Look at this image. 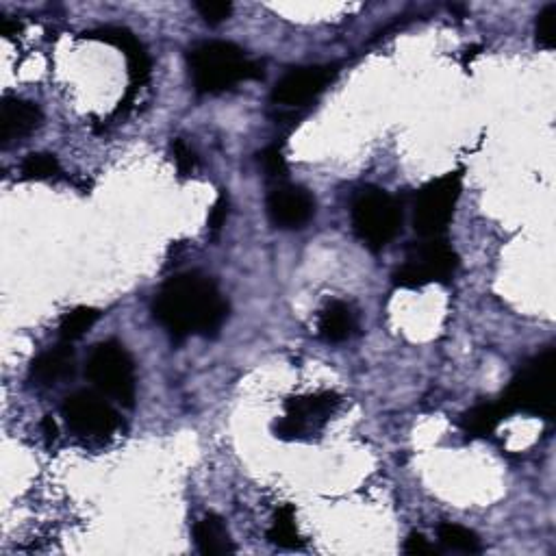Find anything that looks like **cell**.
Instances as JSON below:
<instances>
[{
  "mask_svg": "<svg viewBox=\"0 0 556 556\" xmlns=\"http://www.w3.org/2000/svg\"><path fill=\"white\" fill-rule=\"evenodd\" d=\"M153 313L155 320L174 339H185L189 335L213 337L229 315V305L211 278L187 272L170 278L161 287Z\"/></svg>",
  "mask_w": 556,
  "mask_h": 556,
  "instance_id": "1",
  "label": "cell"
},
{
  "mask_svg": "<svg viewBox=\"0 0 556 556\" xmlns=\"http://www.w3.org/2000/svg\"><path fill=\"white\" fill-rule=\"evenodd\" d=\"M189 70L200 94H220L237 83L259 79L261 66L231 42L200 44L189 55Z\"/></svg>",
  "mask_w": 556,
  "mask_h": 556,
  "instance_id": "2",
  "label": "cell"
},
{
  "mask_svg": "<svg viewBox=\"0 0 556 556\" xmlns=\"http://www.w3.org/2000/svg\"><path fill=\"white\" fill-rule=\"evenodd\" d=\"M554 374H556V352L554 348L543 350L533 361H528L522 372L517 374L509 389L504 391L500 402L511 413H528L537 417H554Z\"/></svg>",
  "mask_w": 556,
  "mask_h": 556,
  "instance_id": "3",
  "label": "cell"
},
{
  "mask_svg": "<svg viewBox=\"0 0 556 556\" xmlns=\"http://www.w3.org/2000/svg\"><path fill=\"white\" fill-rule=\"evenodd\" d=\"M400 224L398 200L385 189L365 187L352 202V226L361 242L372 250H383L398 235Z\"/></svg>",
  "mask_w": 556,
  "mask_h": 556,
  "instance_id": "4",
  "label": "cell"
},
{
  "mask_svg": "<svg viewBox=\"0 0 556 556\" xmlns=\"http://www.w3.org/2000/svg\"><path fill=\"white\" fill-rule=\"evenodd\" d=\"M87 378L100 394L113 398L124 407H133L135 400V365L129 352L118 341L98 344L85 368Z\"/></svg>",
  "mask_w": 556,
  "mask_h": 556,
  "instance_id": "5",
  "label": "cell"
},
{
  "mask_svg": "<svg viewBox=\"0 0 556 556\" xmlns=\"http://www.w3.org/2000/svg\"><path fill=\"white\" fill-rule=\"evenodd\" d=\"M461 196V174L450 172L420 189L415 200L413 224L422 237H441L452 220Z\"/></svg>",
  "mask_w": 556,
  "mask_h": 556,
  "instance_id": "6",
  "label": "cell"
},
{
  "mask_svg": "<svg viewBox=\"0 0 556 556\" xmlns=\"http://www.w3.org/2000/svg\"><path fill=\"white\" fill-rule=\"evenodd\" d=\"M63 417L74 433L94 439L111 437L120 426V417L111 404L90 391L70 396L63 404Z\"/></svg>",
  "mask_w": 556,
  "mask_h": 556,
  "instance_id": "7",
  "label": "cell"
},
{
  "mask_svg": "<svg viewBox=\"0 0 556 556\" xmlns=\"http://www.w3.org/2000/svg\"><path fill=\"white\" fill-rule=\"evenodd\" d=\"M337 68L333 66H311L298 68L276 83L272 92V103L281 107H302L318 94H322L333 83Z\"/></svg>",
  "mask_w": 556,
  "mask_h": 556,
  "instance_id": "8",
  "label": "cell"
},
{
  "mask_svg": "<svg viewBox=\"0 0 556 556\" xmlns=\"http://www.w3.org/2000/svg\"><path fill=\"white\" fill-rule=\"evenodd\" d=\"M411 268L422 278V283H446L459 268V257L446 239L424 237V242L415 244L409 252Z\"/></svg>",
  "mask_w": 556,
  "mask_h": 556,
  "instance_id": "9",
  "label": "cell"
},
{
  "mask_svg": "<svg viewBox=\"0 0 556 556\" xmlns=\"http://www.w3.org/2000/svg\"><path fill=\"white\" fill-rule=\"evenodd\" d=\"M315 213V200L307 189L296 185H281L268 196V216L278 229H305Z\"/></svg>",
  "mask_w": 556,
  "mask_h": 556,
  "instance_id": "10",
  "label": "cell"
},
{
  "mask_svg": "<svg viewBox=\"0 0 556 556\" xmlns=\"http://www.w3.org/2000/svg\"><path fill=\"white\" fill-rule=\"evenodd\" d=\"M42 120V109L29 100L5 98L3 107H0V146L9 148L20 139L29 137L35 129H40Z\"/></svg>",
  "mask_w": 556,
  "mask_h": 556,
  "instance_id": "11",
  "label": "cell"
},
{
  "mask_svg": "<svg viewBox=\"0 0 556 556\" xmlns=\"http://www.w3.org/2000/svg\"><path fill=\"white\" fill-rule=\"evenodd\" d=\"M90 37H94V40H100V42H107V44L122 50V53L126 55V61H129V74H131L133 87H139L148 81L150 57L146 53V48L142 46V42H139L131 31L120 29V27H107V29L92 31Z\"/></svg>",
  "mask_w": 556,
  "mask_h": 556,
  "instance_id": "12",
  "label": "cell"
},
{
  "mask_svg": "<svg viewBox=\"0 0 556 556\" xmlns=\"http://www.w3.org/2000/svg\"><path fill=\"white\" fill-rule=\"evenodd\" d=\"M74 372V350L63 341L61 346L50 348L44 355L37 357L31 365V383L35 387H55L57 383L66 381L68 376H72Z\"/></svg>",
  "mask_w": 556,
  "mask_h": 556,
  "instance_id": "13",
  "label": "cell"
},
{
  "mask_svg": "<svg viewBox=\"0 0 556 556\" xmlns=\"http://www.w3.org/2000/svg\"><path fill=\"white\" fill-rule=\"evenodd\" d=\"M194 541L200 554L205 556H220L235 552V543L231 539L229 528L218 515H205L194 526Z\"/></svg>",
  "mask_w": 556,
  "mask_h": 556,
  "instance_id": "14",
  "label": "cell"
},
{
  "mask_svg": "<svg viewBox=\"0 0 556 556\" xmlns=\"http://www.w3.org/2000/svg\"><path fill=\"white\" fill-rule=\"evenodd\" d=\"M339 402L341 398L333 394V391H322V394H313V396L289 398L285 402V409L289 415H296L298 420H302L311 428L313 424L326 422L339 407Z\"/></svg>",
  "mask_w": 556,
  "mask_h": 556,
  "instance_id": "15",
  "label": "cell"
},
{
  "mask_svg": "<svg viewBox=\"0 0 556 556\" xmlns=\"http://www.w3.org/2000/svg\"><path fill=\"white\" fill-rule=\"evenodd\" d=\"M318 328L328 344H341V341L350 339V335L355 333V313H352V309L344 305V302H331V305L322 311Z\"/></svg>",
  "mask_w": 556,
  "mask_h": 556,
  "instance_id": "16",
  "label": "cell"
},
{
  "mask_svg": "<svg viewBox=\"0 0 556 556\" xmlns=\"http://www.w3.org/2000/svg\"><path fill=\"white\" fill-rule=\"evenodd\" d=\"M509 415V411L504 409V404L498 402H485V404H476L474 409L467 411L461 417V426L467 435L472 437H487L498 428V424Z\"/></svg>",
  "mask_w": 556,
  "mask_h": 556,
  "instance_id": "17",
  "label": "cell"
},
{
  "mask_svg": "<svg viewBox=\"0 0 556 556\" xmlns=\"http://www.w3.org/2000/svg\"><path fill=\"white\" fill-rule=\"evenodd\" d=\"M268 539H270V543H274V546L287 548V550H296L302 546V539L296 528V513L292 507H289V504H285V507L276 511L274 524L268 530Z\"/></svg>",
  "mask_w": 556,
  "mask_h": 556,
  "instance_id": "18",
  "label": "cell"
},
{
  "mask_svg": "<svg viewBox=\"0 0 556 556\" xmlns=\"http://www.w3.org/2000/svg\"><path fill=\"white\" fill-rule=\"evenodd\" d=\"M437 537L441 541V546H446L448 550H457L465 554L483 552V546H480V539L476 537V533L459 524H450V522L441 524L437 530Z\"/></svg>",
  "mask_w": 556,
  "mask_h": 556,
  "instance_id": "19",
  "label": "cell"
},
{
  "mask_svg": "<svg viewBox=\"0 0 556 556\" xmlns=\"http://www.w3.org/2000/svg\"><path fill=\"white\" fill-rule=\"evenodd\" d=\"M98 315L100 313L96 309H92V307H79V309L70 311L66 318L61 320V324H59L61 339L68 341V344L81 339L96 324Z\"/></svg>",
  "mask_w": 556,
  "mask_h": 556,
  "instance_id": "20",
  "label": "cell"
},
{
  "mask_svg": "<svg viewBox=\"0 0 556 556\" xmlns=\"http://www.w3.org/2000/svg\"><path fill=\"white\" fill-rule=\"evenodd\" d=\"M59 161L55 155H48V153H33L27 159L22 161V179L27 181H48V179H55L59 174Z\"/></svg>",
  "mask_w": 556,
  "mask_h": 556,
  "instance_id": "21",
  "label": "cell"
},
{
  "mask_svg": "<svg viewBox=\"0 0 556 556\" xmlns=\"http://www.w3.org/2000/svg\"><path fill=\"white\" fill-rule=\"evenodd\" d=\"M535 35H537V44L541 48H546V50L554 48V42H556V5H548L537 16Z\"/></svg>",
  "mask_w": 556,
  "mask_h": 556,
  "instance_id": "22",
  "label": "cell"
},
{
  "mask_svg": "<svg viewBox=\"0 0 556 556\" xmlns=\"http://www.w3.org/2000/svg\"><path fill=\"white\" fill-rule=\"evenodd\" d=\"M196 11L207 24H220L231 18L233 5L222 3V0H200V3H196Z\"/></svg>",
  "mask_w": 556,
  "mask_h": 556,
  "instance_id": "23",
  "label": "cell"
},
{
  "mask_svg": "<svg viewBox=\"0 0 556 556\" xmlns=\"http://www.w3.org/2000/svg\"><path fill=\"white\" fill-rule=\"evenodd\" d=\"M259 166L268 176H285L287 174V163L283 157V150L278 146H268L259 153Z\"/></svg>",
  "mask_w": 556,
  "mask_h": 556,
  "instance_id": "24",
  "label": "cell"
},
{
  "mask_svg": "<svg viewBox=\"0 0 556 556\" xmlns=\"http://www.w3.org/2000/svg\"><path fill=\"white\" fill-rule=\"evenodd\" d=\"M172 157L176 163V170H179L181 176H189L196 170L198 157L192 148H189L183 139H174L172 142Z\"/></svg>",
  "mask_w": 556,
  "mask_h": 556,
  "instance_id": "25",
  "label": "cell"
},
{
  "mask_svg": "<svg viewBox=\"0 0 556 556\" xmlns=\"http://www.w3.org/2000/svg\"><path fill=\"white\" fill-rule=\"evenodd\" d=\"M307 431L309 426L302 420H298L296 415H289V413L283 417V420H278L274 424V433L281 439H300L302 435H307Z\"/></svg>",
  "mask_w": 556,
  "mask_h": 556,
  "instance_id": "26",
  "label": "cell"
},
{
  "mask_svg": "<svg viewBox=\"0 0 556 556\" xmlns=\"http://www.w3.org/2000/svg\"><path fill=\"white\" fill-rule=\"evenodd\" d=\"M226 218H229V196L222 192L218 196V200L213 202V207H211V213H209V231L211 233H220Z\"/></svg>",
  "mask_w": 556,
  "mask_h": 556,
  "instance_id": "27",
  "label": "cell"
},
{
  "mask_svg": "<svg viewBox=\"0 0 556 556\" xmlns=\"http://www.w3.org/2000/svg\"><path fill=\"white\" fill-rule=\"evenodd\" d=\"M404 552L407 554H417V556H422V554H435V548L428 543V539L420 533H411L407 537V541H404Z\"/></svg>",
  "mask_w": 556,
  "mask_h": 556,
  "instance_id": "28",
  "label": "cell"
},
{
  "mask_svg": "<svg viewBox=\"0 0 556 556\" xmlns=\"http://www.w3.org/2000/svg\"><path fill=\"white\" fill-rule=\"evenodd\" d=\"M42 435H44V439H46V444H48V446H53L55 441H57V435H59V431H57V422H55L50 415H46L44 420H42Z\"/></svg>",
  "mask_w": 556,
  "mask_h": 556,
  "instance_id": "29",
  "label": "cell"
},
{
  "mask_svg": "<svg viewBox=\"0 0 556 556\" xmlns=\"http://www.w3.org/2000/svg\"><path fill=\"white\" fill-rule=\"evenodd\" d=\"M18 24L16 22H9V20H3L0 22V33H3L5 37H11L14 33H18Z\"/></svg>",
  "mask_w": 556,
  "mask_h": 556,
  "instance_id": "30",
  "label": "cell"
}]
</instances>
